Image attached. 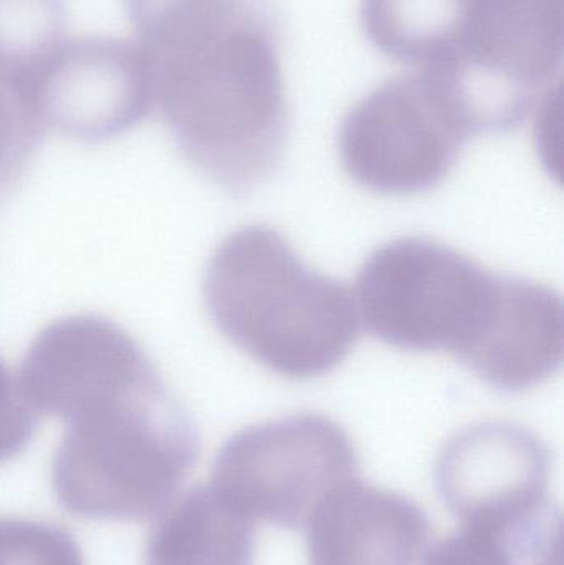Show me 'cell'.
Returning a JSON list of instances; mask_svg holds the SVG:
<instances>
[{
  "label": "cell",
  "mask_w": 564,
  "mask_h": 565,
  "mask_svg": "<svg viewBox=\"0 0 564 565\" xmlns=\"http://www.w3.org/2000/svg\"><path fill=\"white\" fill-rule=\"evenodd\" d=\"M139 45L151 60L155 106L184 158L228 191L265 181L288 136L265 0H199Z\"/></svg>",
  "instance_id": "6da1fadb"
},
{
  "label": "cell",
  "mask_w": 564,
  "mask_h": 565,
  "mask_svg": "<svg viewBox=\"0 0 564 565\" xmlns=\"http://www.w3.org/2000/svg\"><path fill=\"white\" fill-rule=\"evenodd\" d=\"M358 315L393 348L450 352L507 391L549 326V286L502 277L427 238H397L370 255L357 278Z\"/></svg>",
  "instance_id": "7a4b0ae2"
},
{
  "label": "cell",
  "mask_w": 564,
  "mask_h": 565,
  "mask_svg": "<svg viewBox=\"0 0 564 565\" xmlns=\"http://www.w3.org/2000/svg\"><path fill=\"white\" fill-rule=\"evenodd\" d=\"M204 298L235 348L290 381L330 374L360 339L351 289L308 268L267 225H247L221 242L205 271Z\"/></svg>",
  "instance_id": "3957f363"
},
{
  "label": "cell",
  "mask_w": 564,
  "mask_h": 565,
  "mask_svg": "<svg viewBox=\"0 0 564 565\" xmlns=\"http://www.w3.org/2000/svg\"><path fill=\"white\" fill-rule=\"evenodd\" d=\"M65 422L53 491L63 510L85 520L156 516L198 461V427L159 371L86 402Z\"/></svg>",
  "instance_id": "277c9868"
},
{
  "label": "cell",
  "mask_w": 564,
  "mask_h": 565,
  "mask_svg": "<svg viewBox=\"0 0 564 565\" xmlns=\"http://www.w3.org/2000/svg\"><path fill=\"white\" fill-rule=\"evenodd\" d=\"M563 0H467L466 33L439 82L472 135L509 131L560 85Z\"/></svg>",
  "instance_id": "5b68a950"
},
{
  "label": "cell",
  "mask_w": 564,
  "mask_h": 565,
  "mask_svg": "<svg viewBox=\"0 0 564 565\" xmlns=\"http://www.w3.org/2000/svg\"><path fill=\"white\" fill-rule=\"evenodd\" d=\"M353 478L358 455L343 427L323 415L297 414L228 438L209 483L254 523L295 530Z\"/></svg>",
  "instance_id": "8992f818"
},
{
  "label": "cell",
  "mask_w": 564,
  "mask_h": 565,
  "mask_svg": "<svg viewBox=\"0 0 564 565\" xmlns=\"http://www.w3.org/2000/svg\"><path fill=\"white\" fill-rule=\"evenodd\" d=\"M472 136L450 96L423 73L391 79L364 96L341 125L348 174L384 195L439 184Z\"/></svg>",
  "instance_id": "52a82bcc"
},
{
  "label": "cell",
  "mask_w": 564,
  "mask_h": 565,
  "mask_svg": "<svg viewBox=\"0 0 564 565\" xmlns=\"http://www.w3.org/2000/svg\"><path fill=\"white\" fill-rule=\"evenodd\" d=\"M45 129L79 142L125 135L155 106V73L139 43L65 39L36 78Z\"/></svg>",
  "instance_id": "ba28073f"
},
{
  "label": "cell",
  "mask_w": 564,
  "mask_h": 565,
  "mask_svg": "<svg viewBox=\"0 0 564 565\" xmlns=\"http://www.w3.org/2000/svg\"><path fill=\"white\" fill-rule=\"evenodd\" d=\"M437 487L462 527H503L550 507L552 455L513 422H480L454 435L437 460Z\"/></svg>",
  "instance_id": "9c48e42d"
},
{
  "label": "cell",
  "mask_w": 564,
  "mask_h": 565,
  "mask_svg": "<svg viewBox=\"0 0 564 565\" xmlns=\"http://www.w3.org/2000/svg\"><path fill=\"white\" fill-rule=\"evenodd\" d=\"M158 371L129 332L99 315H73L39 332L23 355L19 384L36 414L73 411Z\"/></svg>",
  "instance_id": "30bf717a"
},
{
  "label": "cell",
  "mask_w": 564,
  "mask_h": 565,
  "mask_svg": "<svg viewBox=\"0 0 564 565\" xmlns=\"http://www.w3.org/2000/svg\"><path fill=\"white\" fill-rule=\"evenodd\" d=\"M430 550L424 511L360 478L328 494L307 521L310 565H424Z\"/></svg>",
  "instance_id": "8fae6325"
},
{
  "label": "cell",
  "mask_w": 564,
  "mask_h": 565,
  "mask_svg": "<svg viewBox=\"0 0 564 565\" xmlns=\"http://www.w3.org/2000/svg\"><path fill=\"white\" fill-rule=\"evenodd\" d=\"M255 523L211 483L171 501L149 531L145 565H254Z\"/></svg>",
  "instance_id": "7c38bea8"
},
{
  "label": "cell",
  "mask_w": 564,
  "mask_h": 565,
  "mask_svg": "<svg viewBox=\"0 0 564 565\" xmlns=\"http://www.w3.org/2000/svg\"><path fill=\"white\" fill-rule=\"evenodd\" d=\"M467 0H363L361 23L377 50L439 73L456 62L466 33Z\"/></svg>",
  "instance_id": "4fadbf2b"
},
{
  "label": "cell",
  "mask_w": 564,
  "mask_h": 565,
  "mask_svg": "<svg viewBox=\"0 0 564 565\" xmlns=\"http://www.w3.org/2000/svg\"><path fill=\"white\" fill-rule=\"evenodd\" d=\"M424 565H563L562 520L552 504L503 527H462L430 550Z\"/></svg>",
  "instance_id": "5bb4252c"
},
{
  "label": "cell",
  "mask_w": 564,
  "mask_h": 565,
  "mask_svg": "<svg viewBox=\"0 0 564 565\" xmlns=\"http://www.w3.org/2000/svg\"><path fill=\"white\" fill-rule=\"evenodd\" d=\"M36 72L0 53V194L25 172L45 132Z\"/></svg>",
  "instance_id": "9a60e30c"
},
{
  "label": "cell",
  "mask_w": 564,
  "mask_h": 565,
  "mask_svg": "<svg viewBox=\"0 0 564 565\" xmlns=\"http://www.w3.org/2000/svg\"><path fill=\"white\" fill-rule=\"evenodd\" d=\"M65 25L66 0H0V53L40 73Z\"/></svg>",
  "instance_id": "2e32d148"
},
{
  "label": "cell",
  "mask_w": 564,
  "mask_h": 565,
  "mask_svg": "<svg viewBox=\"0 0 564 565\" xmlns=\"http://www.w3.org/2000/svg\"><path fill=\"white\" fill-rule=\"evenodd\" d=\"M0 565H85L75 537L49 521L0 518Z\"/></svg>",
  "instance_id": "e0dca14e"
},
{
  "label": "cell",
  "mask_w": 564,
  "mask_h": 565,
  "mask_svg": "<svg viewBox=\"0 0 564 565\" xmlns=\"http://www.w3.org/2000/svg\"><path fill=\"white\" fill-rule=\"evenodd\" d=\"M36 415L0 359V465L25 450L36 430Z\"/></svg>",
  "instance_id": "ac0fdd59"
}]
</instances>
